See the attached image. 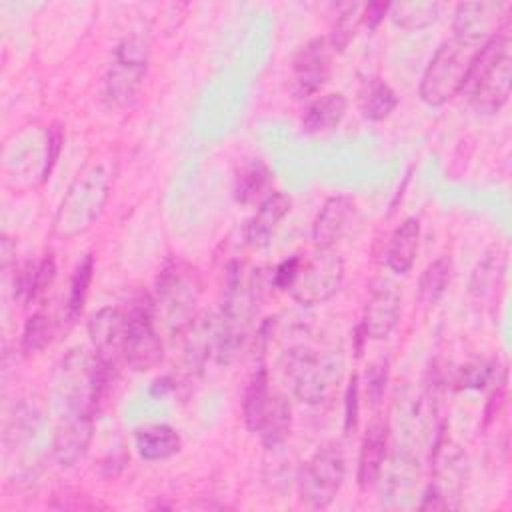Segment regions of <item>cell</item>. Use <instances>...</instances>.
Masks as SVG:
<instances>
[{
    "mask_svg": "<svg viewBox=\"0 0 512 512\" xmlns=\"http://www.w3.org/2000/svg\"><path fill=\"white\" fill-rule=\"evenodd\" d=\"M496 382H498V374H496V366L492 362L466 364L454 376L456 388H464V390H480V388H486L488 384H496Z\"/></svg>",
    "mask_w": 512,
    "mask_h": 512,
    "instance_id": "obj_31",
    "label": "cell"
},
{
    "mask_svg": "<svg viewBox=\"0 0 512 512\" xmlns=\"http://www.w3.org/2000/svg\"><path fill=\"white\" fill-rule=\"evenodd\" d=\"M400 310H402V292L398 284L390 278H376L370 284L362 322H360V330L364 338L366 340L388 338L400 320Z\"/></svg>",
    "mask_w": 512,
    "mask_h": 512,
    "instance_id": "obj_11",
    "label": "cell"
},
{
    "mask_svg": "<svg viewBox=\"0 0 512 512\" xmlns=\"http://www.w3.org/2000/svg\"><path fill=\"white\" fill-rule=\"evenodd\" d=\"M354 202L348 196H330L318 210L312 224L316 248H332L348 230L354 218Z\"/></svg>",
    "mask_w": 512,
    "mask_h": 512,
    "instance_id": "obj_17",
    "label": "cell"
},
{
    "mask_svg": "<svg viewBox=\"0 0 512 512\" xmlns=\"http://www.w3.org/2000/svg\"><path fill=\"white\" fill-rule=\"evenodd\" d=\"M272 182V170L262 160H248L238 170L234 182V198L238 204H254L268 190Z\"/></svg>",
    "mask_w": 512,
    "mask_h": 512,
    "instance_id": "obj_26",
    "label": "cell"
},
{
    "mask_svg": "<svg viewBox=\"0 0 512 512\" xmlns=\"http://www.w3.org/2000/svg\"><path fill=\"white\" fill-rule=\"evenodd\" d=\"M184 332V364L190 372H200L216 350L218 340V314L200 312L182 328Z\"/></svg>",
    "mask_w": 512,
    "mask_h": 512,
    "instance_id": "obj_16",
    "label": "cell"
},
{
    "mask_svg": "<svg viewBox=\"0 0 512 512\" xmlns=\"http://www.w3.org/2000/svg\"><path fill=\"white\" fill-rule=\"evenodd\" d=\"M300 258H302V256L294 254V256H290V258L282 260V262L274 268V272H272V284H274L278 290H284V292L290 290V286L294 284L296 274H298Z\"/></svg>",
    "mask_w": 512,
    "mask_h": 512,
    "instance_id": "obj_35",
    "label": "cell"
},
{
    "mask_svg": "<svg viewBox=\"0 0 512 512\" xmlns=\"http://www.w3.org/2000/svg\"><path fill=\"white\" fill-rule=\"evenodd\" d=\"M510 84V36L506 32H498L482 44L462 92H466L468 102L476 112L496 114L508 102Z\"/></svg>",
    "mask_w": 512,
    "mask_h": 512,
    "instance_id": "obj_2",
    "label": "cell"
},
{
    "mask_svg": "<svg viewBox=\"0 0 512 512\" xmlns=\"http://www.w3.org/2000/svg\"><path fill=\"white\" fill-rule=\"evenodd\" d=\"M396 106L398 94L386 80L378 76H368L362 80L358 88V110L366 120L380 122L388 118Z\"/></svg>",
    "mask_w": 512,
    "mask_h": 512,
    "instance_id": "obj_21",
    "label": "cell"
},
{
    "mask_svg": "<svg viewBox=\"0 0 512 512\" xmlns=\"http://www.w3.org/2000/svg\"><path fill=\"white\" fill-rule=\"evenodd\" d=\"M290 428H292L290 402L282 394H272L268 410L264 414V420L258 428L262 444L268 450H274V448L282 446L290 436Z\"/></svg>",
    "mask_w": 512,
    "mask_h": 512,
    "instance_id": "obj_23",
    "label": "cell"
},
{
    "mask_svg": "<svg viewBox=\"0 0 512 512\" xmlns=\"http://www.w3.org/2000/svg\"><path fill=\"white\" fill-rule=\"evenodd\" d=\"M270 386H268V372L264 366H258L256 372L250 376L244 398H242V412H244V424L250 432H258L264 414L270 404Z\"/></svg>",
    "mask_w": 512,
    "mask_h": 512,
    "instance_id": "obj_24",
    "label": "cell"
},
{
    "mask_svg": "<svg viewBox=\"0 0 512 512\" xmlns=\"http://www.w3.org/2000/svg\"><path fill=\"white\" fill-rule=\"evenodd\" d=\"M332 52L324 36L312 38L296 50L290 70V92L294 98H310L322 90L332 72Z\"/></svg>",
    "mask_w": 512,
    "mask_h": 512,
    "instance_id": "obj_10",
    "label": "cell"
},
{
    "mask_svg": "<svg viewBox=\"0 0 512 512\" xmlns=\"http://www.w3.org/2000/svg\"><path fill=\"white\" fill-rule=\"evenodd\" d=\"M344 280V262L332 248H316L300 258L298 274L290 286V296L302 306L328 302L340 290Z\"/></svg>",
    "mask_w": 512,
    "mask_h": 512,
    "instance_id": "obj_7",
    "label": "cell"
},
{
    "mask_svg": "<svg viewBox=\"0 0 512 512\" xmlns=\"http://www.w3.org/2000/svg\"><path fill=\"white\" fill-rule=\"evenodd\" d=\"M358 394H360V382H358V376L354 374L348 382V388H346V410H344V428L346 432L354 430L356 428V422H358Z\"/></svg>",
    "mask_w": 512,
    "mask_h": 512,
    "instance_id": "obj_36",
    "label": "cell"
},
{
    "mask_svg": "<svg viewBox=\"0 0 512 512\" xmlns=\"http://www.w3.org/2000/svg\"><path fill=\"white\" fill-rule=\"evenodd\" d=\"M88 336L100 364L116 374L120 362L124 360L126 312L116 306L96 310L88 320Z\"/></svg>",
    "mask_w": 512,
    "mask_h": 512,
    "instance_id": "obj_12",
    "label": "cell"
},
{
    "mask_svg": "<svg viewBox=\"0 0 512 512\" xmlns=\"http://www.w3.org/2000/svg\"><path fill=\"white\" fill-rule=\"evenodd\" d=\"M386 382H388V362L386 360L372 362L370 368L366 370V380H364L366 398L372 406H378V402L382 400Z\"/></svg>",
    "mask_w": 512,
    "mask_h": 512,
    "instance_id": "obj_33",
    "label": "cell"
},
{
    "mask_svg": "<svg viewBox=\"0 0 512 512\" xmlns=\"http://www.w3.org/2000/svg\"><path fill=\"white\" fill-rule=\"evenodd\" d=\"M386 450H388V424L384 418H372L358 454V486L362 490H368L378 484L384 462H386Z\"/></svg>",
    "mask_w": 512,
    "mask_h": 512,
    "instance_id": "obj_15",
    "label": "cell"
},
{
    "mask_svg": "<svg viewBox=\"0 0 512 512\" xmlns=\"http://www.w3.org/2000/svg\"><path fill=\"white\" fill-rule=\"evenodd\" d=\"M290 208H292V200L288 194H284V192L268 194L260 202L256 214L246 224L248 244L254 248H266L272 242L280 222L290 212Z\"/></svg>",
    "mask_w": 512,
    "mask_h": 512,
    "instance_id": "obj_18",
    "label": "cell"
},
{
    "mask_svg": "<svg viewBox=\"0 0 512 512\" xmlns=\"http://www.w3.org/2000/svg\"><path fill=\"white\" fill-rule=\"evenodd\" d=\"M62 142H64V134L62 128L58 124H52L46 132V152H44V170H42V180H46L52 172V168L58 162L60 150H62Z\"/></svg>",
    "mask_w": 512,
    "mask_h": 512,
    "instance_id": "obj_34",
    "label": "cell"
},
{
    "mask_svg": "<svg viewBox=\"0 0 512 512\" xmlns=\"http://www.w3.org/2000/svg\"><path fill=\"white\" fill-rule=\"evenodd\" d=\"M134 442L138 454L148 462L166 460L178 454L182 448L180 434L168 424H148L144 428H138L134 434Z\"/></svg>",
    "mask_w": 512,
    "mask_h": 512,
    "instance_id": "obj_22",
    "label": "cell"
},
{
    "mask_svg": "<svg viewBox=\"0 0 512 512\" xmlns=\"http://www.w3.org/2000/svg\"><path fill=\"white\" fill-rule=\"evenodd\" d=\"M148 42L140 36L124 38L112 54L104 80V94L112 106H126L136 96L148 70Z\"/></svg>",
    "mask_w": 512,
    "mask_h": 512,
    "instance_id": "obj_9",
    "label": "cell"
},
{
    "mask_svg": "<svg viewBox=\"0 0 512 512\" xmlns=\"http://www.w3.org/2000/svg\"><path fill=\"white\" fill-rule=\"evenodd\" d=\"M94 416H58L52 436V452L60 466L70 468L82 460L92 440Z\"/></svg>",
    "mask_w": 512,
    "mask_h": 512,
    "instance_id": "obj_14",
    "label": "cell"
},
{
    "mask_svg": "<svg viewBox=\"0 0 512 512\" xmlns=\"http://www.w3.org/2000/svg\"><path fill=\"white\" fill-rule=\"evenodd\" d=\"M200 296V280L196 268L184 260H168L156 278V312L174 332L192 320L194 306Z\"/></svg>",
    "mask_w": 512,
    "mask_h": 512,
    "instance_id": "obj_5",
    "label": "cell"
},
{
    "mask_svg": "<svg viewBox=\"0 0 512 512\" xmlns=\"http://www.w3.org/2000/svg\"><path fill=\"white\" fill-rule=\"evenodd\" d=\"M346 110V96L342 92H328L306 106L302 114V128L306 134H326L342 122Z\"/></svg>",
    "mask_w": 512,
    "mask_h": 512,
    "instance_id": "obj_20",
    "label": "cell"
},
{
    "mask_svg": "<svg viewBox=\"0 0 512 512\" xmlns=\"http://www.w3.org/2000/svg\"><path fill=\"white\" fill-rule=\"evenodd\" d=\"M54 278H56V260H54L52 254H46L40 262L34 264L30 302L40 300L50 290V286L54 284Z\"/></svg>",
    "mask_w": 512,
    "mask_h": 512,
    "instance_id": "obj_32",
    "label": "cell"
},
{
    "mask_svg": "<svg viewBox=\"0 0 512 512\" xmlns=\"http://www.w3.org/2000/svg\"><path fill=\"white\" fill-rule=\"evenodd\" d=\"M484 42L452 36L432 54L418 86V94L428 106H442L460 94L468 82L476 56Z\"/></svg>",
    "mask_w": 512,
    "mask_h": 512,
    "instance_id": "obj_3",
    "label": "cell"
},
{
    "mask_svg": "<svg viewBox=\"0 0 512 512\" xmlns=\"http://www.w3.org/2000/svg\"><path fill=\"white\" fill-rule=\"evenodd\" d=\"M442 4L430 0H412V2H392L388 16L394 26L404 30H422L432 26L440 16Z\"/></svg>",
    "mask_w": 512,
    "mask_h": 512,
    "instance_id": "obj_25",
    "label": "cell"
},
{
    "mask_svg": "<svg viewBox=\"0 0 512 512\" xmlns=\"http://www.w3.org/2000/svg\"><path fill=\"white\" fill-rule=\"evenodd\" d=\"M450 278H452V262L448 256H442L430 262L420 274V282H418L420 302L426 306L438 304L448 290Z\"/></svg>",
    "mask_w": 512,
    "mask_h": 512,
    "instance_id": "obj_28",
    "label": "cell"
},
{
    "mask_svg": "<svg viewBox=\"0 0 512 512\" xmlns=\"http://www.w3.org/2000/svg\"><path fill=\"white\" fill-rule=\"evenodd\" d=\"M162 360V338L156 328V304L150 296L136 298L126 312V340L124 362L136 370L146 372Z\"/></svg>",
    "mask_w": 512,
    "mask_h": 512,
    "instance_id": "obj_8",
    "label": "cell"
},
{
    "mask_svg": "<svg viewBox=\"0 0 512 512\" xmlns=\"http://www.w3.org/2000/svg\"><path fill=\"white\" fill-rule=\"evenodd\" d=\"M110 174L98 164L74 180L62 198L54 216V234L58 238H74L86 232L102 214L108 200Z\"/></svg>",
    "mask_w": 512,
    "mask_h": 512,
    "instance_id": "obj_4",
    "label": "cell"
},
{
    "mask_svg": "<svg viewBox=\"0 0 512 512\" xmlns=\"http://www.w3.org/2000/svg\"><path fill=\"white\" fill-rule=\"evenodd\" d=\"M420 244V222L418 218H406L392 232L386 246V266L394 274H406L416 260Z\"/></svg>",
    "mask_w": 512,
    "mask_h": 512,
    "instance_id": "obj_19",
    "label": "cell"
},
{
    "mask_svg": "<svg viewBox=\"0 0 512 512\" xmlns=\"http://www.w3.org/2000/svg\"><path fill=\"white\" fill-rule=\"evenodd\" d=\"M282 368L292 394L308 406H318L338 392L344 378V356L338 350L296 346L286 352Z\"/></svg>",
    "mask_w": 512,
    "mask_h": 512,
    "instance_id": "obj_1",
    "label": "cell"
},
{
    "mask_svg": "<svg viewBox=\"0 0 512 512\" xmlns=\"http://www.w3.org/2000/svg\"><path fill=\"white\" fill-rule=\"evenodd\" d=\"M54 336V322L46 312H34L32 316H28L24 330H22V352L24 354H36L40 350H44L50 340Z\"/></svg>",
    "mask_w": 512,
    "mask_h": 512,
    "instance_id": "obj_30",
    "label": "cell"
},
{
    "mask_svg": "<svg viewBox=\"0 0 512 512\" xmlns=\"http://www.w3.org/2000/svg\"><path fill=\"white\" fill-rule=\"evenodd\" d=\"M504 4L500 2H462L454 10L452 30L454 36L486 42L494 34L502 32L500 22L504 16Z\"/></svg>",
    "mask_w": 512,
    "mask_h": 512,
    "instance_id": "obj_13",
    "label": "cell"
},
{
    "mask_svg": "<svg viewBox=\"0 0 512 512\" xmlns=\"http://www.w3.org/2000/svg\"><path fill=\"white\" fill-rule=\"evenodd\" d=\"M390 2H370L362 8V24L368 26V30L378 28V24L384 20V16L388 14Z\"/></svg>",
    "mask_w": 512,
    "mask_h": 512,
    "instance_id": "obj_37",
    "label": "cell"
},
{
    "mask_svg": "<svg viewBox=\"0 0 512 512\" xmlns=\"http://www.w3.org/2000/svg\"><path fill=\"white\" fill-rule=\"evenodd\" d=\"M94 276V256L86 254L74 268L70 282H68V292H66V302H64V318L72 324L78 320L82 314L90 282Z\"/></svg>",
    "mask_w": 512,
    "mask_h": 512,
    "instance_id": "obj_27",
    "label": "cell"
},
{
    "mask_svg": "<svg viewBox=\"0 0 512 512\" xmlns=\"http://www.w3.org/2000/svg\"><path fill=\"white\" fill-rule=\"evenodd\" d=\"M362 4L358 2H348L340 6V12L334 20L332 32L328 36L330 48L334 52H344L348 48V44L354 40L358 28L362 26Z\"/></svg>",
    "mask_w": 512,
    "mask_h": 512,
    "instance_id": "obj_29",
    "label": "cell"
},
{
    "mask_svg": "<svg viewBox=\"0 0 512 512\" xmlns=\"http://www.w3.org/2000/svg\"><path fill=\"white\" fill-rule=\"evenodd\" d=\"M346 476V456L340 442L322 444L302 466L298 488L308 508H328L340 492Z\"/></svg>",
    "mask_w": 512,
    "mask_h": 512,
    "instance_id": "obj_6",
    "label": "cell"
}]
</instances>
